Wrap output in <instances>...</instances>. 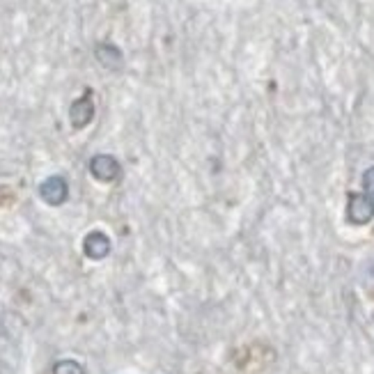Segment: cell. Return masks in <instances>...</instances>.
<instances>
[{
	"label": "cell",
	"instance_id": "3",
	"mask_svg": "<svg viewBox=\"0 0 374 374\" xmlns=\"http://www.w3.org/2000/svg\"><path fill=\"white\" fill-rule=\"evenodd\" d=\"M347 218L354 225H365L374 218V200L363 193H349L347 203Z\"/></svg>",
	"mask_w": 374,
	"mask_h": 374
},
{
	"label": "cell",
	"instance_id": "4",
	"mask_svg": "<svg viewBox=\"0 0 374 374\" xmlns=\"http://www.w3.org/2000/svg\"><path fill=\"white\" fill-rule=\"evenodd\" d=\"M95 120V102H92V92H85L69 106V122L74 129H85Z\"/></svg>",
	"mask_w": 374,
	"mask_h": 374
},
{
	"label": "cell",
	"instance_id": "1",
	"mask_svg": "<svg viewBox=\"0 0 374 374\" xmlns=\"http://www.w3.org/2000/svg\"><path fill=\"white\" fill-rule=\"evenodd\" d=\"M90 175L95 177L97 182L111 184L115 179H120L122 165L113 154H95L90 159Z\"/></svg>",
	"mask_w": 374,
	"mask_h": 374
},
{
	"label": "cell",
	"instance_id": "6",
	"mask_svg": "<svg viewBox=\"0 0 374 374\" xmlns=\"http://www.w3.org/2000/svg\"><path fill=\"white\" fill-rule=\"evenodd\" d=\"M95 57L102 67L111 69V71L122 69V62H124V55H122L120 48L115 44H111V41H99L97 48H95Z\"/></svg>",
	"mask_w": 374,
	"mask_h": 374
},
{
	"label": "cell",
	"instance_id": "7",
	"mask_svg": "<svg viewBox=\"0 0 374 374\" xmlns=\"http://www.w3.org/2000/svg\"><path fill=\"white\" fill-rule=\"evenodd\" d=\"M53 374H85V368L74 358H62L53 365Z\"/></svg>",
	"mask_w": 374,
	"mask_h": 374
},
{
	"label": "cell",
	"instance_id": "2",
	"mask_svg": "<svg viewBox=\"0 0 374 374\" xmlns=\"http://www.w3.org/2000/svg\"><path fill=\"white\" fill-rule=\"evenodd\" d=\"M39 198L44 200L46 205H51V207L64 205V203H67V198H69V184H67V179L60 177V175L46 177L44 182L39 184Z\"/></svg>",
	"mask_w": 374,
	"mask_h": 374
},
{
	"label": "cell",
	"instance_id": "5",
	"mask_svg": "<svg viewBox=\"0 0 374 374\" xmlns=\"http://www.w3.org/2000/svg\"><path fill=\"white\" fill-rule=\"evenodd\" d=\"M111 239H108V234L102 232V230H92L90 234H85L83 239V253L85 257H90V260H104V257L111 255Z\"/></svg>",
	"mask_w": 374,
	"mask_h": 374
},
{
	"label": "cell",
	"instance_id": "8",
	"mask_svg": "<svg viewBox=\"0 0 374 374\" xmlns=\"http://www.w3.org/2000/svg\"><path fill=\"white\" fill-rule=\"evenodd\" d=\"M363 189L368 196H374V165L363 172Z\"/></svg>",
	"mask_w": 374,
	"mask_h": 374
}]
</instances>
